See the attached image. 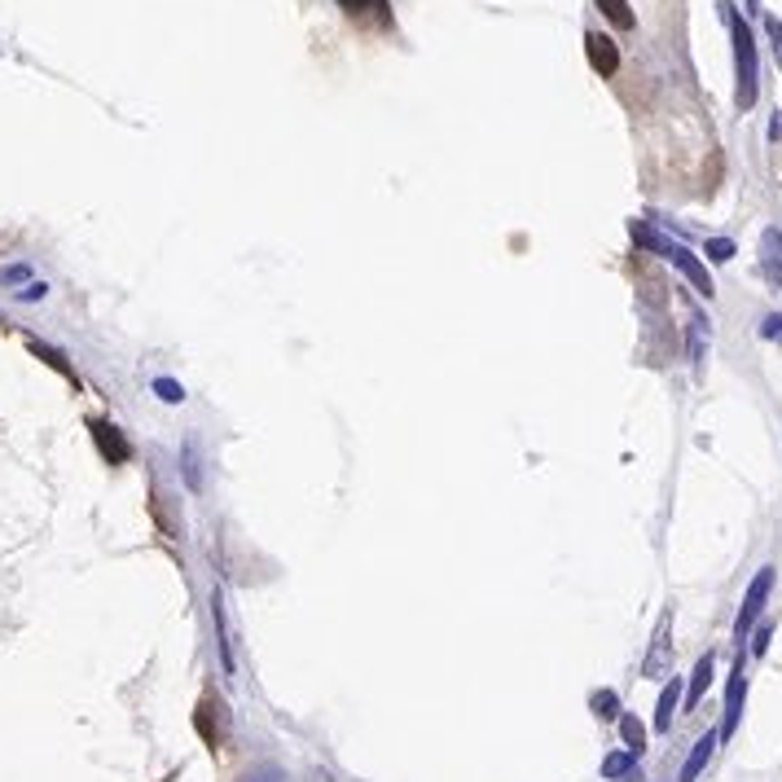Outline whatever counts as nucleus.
I'll list each match as a JSON object with an SVG mask.
<instances>
[{
	"instance_id": "1",
	"label": "nucleus",
	"mask_w": 782,
	"mask_h": 782,
	"mask_svg": "<svg viewBox=\"0 0 782 782\" xmlns=\"http://www.w3.org/2000/svg\"><path fill=\"white\" fill-rule=\"evenodd\" d=\"M673 611H663L659 616V624H655V637H650V650H646V659H642V678H663L668 668H673Z\"/></svg>"
},
{
	"instance_id": "2",
	"label": "nucleus",
	"mask_w": 782,
	"mask_h": 782,
	"mask_svg": "<svg viewBox=\"0 0 782 782\" xmlns=\"http://www.w3.org/2000/svg\"><path fill=\"white\" fill-rule=\"evenodd\" d=\"M769 589H773V568H760V572H756V581L747 585V598H743L738 620H734V637H738V642L752 633V624H756V616H760V607H765Z\"/></svg>"
},
{
	"instance_id": "3",
	"label": "nucleus",
	"mask_w": 782,
	"mask_h": 782,
	"mask_svg": "<svg viewBox=\"0 0 782 782\" xmlns=\"http://www.w3.org/2000/svg\"><path fill=\"white\" fill-rule=\"evenodd\" d=\"M88 431H92V439H97V449H101V458L110 462V467H120V462H128L133 458V444L120 435V426L115 422H105V418H92L88 422Z\"/></svg>"
},
{
	"instance_id": "4",
	"label": "nucleus",
	"mask_w": 782,
	"mask_h": 782,
	"mask_svg": "<svg viewBox=\"0 0 782 782\" xmlns=\"http://www.w3.org/2000/svg\"><path fill=\"white\" fill-rule=\"evenodd\" d=\"M585 49H589V66H594L598 75H616V71H620V49H616V40L589 32V36H585Z\"/></svg>"
},
{
	"instance_id": "5",
	"label": "nucleus",
	"mask_w": 782,
	"mask_h": 782,
	"mask_svg": "<svg viewBox=\"0 0 782 782\" xmlns=\"http://www.w3.org/2000/svg\"><path fill=\"white\" fill-rule=\"evenodd\" d=\"M756 97V58H752V36L738 27V101L752 105Z\"/></svg>"
},
{
	"instance_id": "6",
	"label": "nucleus",
	"mask_w": 782,
	"mask_h": 782,
	"mask_svg": "<svg viewBox=\"0 0 782 782\" xmlns=\"http://www.w3.org/2000/svg\"><path fill=\"white\" fill-rule=\"evenodd\" d=\"M743 695H747V682H743V663L730 673V695H725V721H721V738L734 734L738 717H743Z\"/></svg>"
},
{
	"instance_id": "7",
	"label": "nucleus",
	"mask_w": 782,
	"mask_h": 782,
	"mask_svg": "<svg viewBox=\"0 0 782 782\" xmlns=\"http://www.w3.org/2000/svg\"><path fill=\"white\" fill-rule=\"evenodd\" d=\"M760 273L769 286H782V234H773V229L760 243Z\"/></svg>"
},
{
	"instance_id": "8",
	"label": "nucleus",
	"mask_w": 782,
	"mask_h": 782,
	"mask_svg": "<svg viewBox=\"0 0 782 782\" xmlns=\"http://www.w3.org/2000/svg\"><path fill=\"white\" fill-rule=\"evenodd\" d=\"M686 699V686H682V678H673L663 686V695H659V708H655V730H668L673 725V712H678V704Z\"/></svg>"
},
{
	"instance_id": "9",
	"label": "nucleus",
	"mask_w": 782,
	"mask_h": 782,
	"mask_svg": "<svg viewBox=\"0 0 782 782\" xmlns=\"http://www.w3.org/2000/svg\"><path fill=\"white\" fill-rule=\"evenodd\" d=\"M717 738H721V734H704V738L695 743L691 760L682 765V782H695V778L704 773V765H708V760H712V752H717Z\"/></svg>"
},
{
	"instance_id": "10",
	"label": "nucleus",
	"mask_w": 782,
	"mask_h": 782,
	"mask_svg": "<svg viewBox=\"0 0 782 782\" xmlns=\"http://www.w3.org/2000/svg\"><path fill=\"white\" fill-rule=\"evenodd\" d=\"M712 668H717L712 655H704V659L695 663V678H691V686H686V704H699V699H704V691L712 686Z\"/></svg>"
},
{
	"instance_id": "11",
	"label": "nucleus",
	"mask_w": 782,
	"mask_h": 782,
	"mask_svg": "<svg viewBox=\"0 0 782 782\" xmlns=\"http://www.w3.org/2000/svg\"><path fill=\"white\" fill-rule=\"evenodd\" d=\"M633 765H637V756H633V752H611V756L603 760V778H607V782H620V778H629V773H633Z\"/></svg>"
},
{
	"instance_id": "12",
	"label": "nucleus",
	"mask_w": 782,
	"mask_h": 782,
	"mask_svg": "<svg viewBox=\"0 0 782 782\" xmlns=\"http://www.w3.org/2000/svg\"><path fill=\"white\" fill-rule=\"evenodd\" d=\"M620 734H624V747H629L633 756H642V747H646V725L624 712V717H620Z\"/></svg>"
},
{
	"instance_id": "13",
	"label": "nucleus",
	"mask_w": 782,
	"mask_h": 782,
	"mask_svg": "<svg viewBox=\"0 0 782 782\" xmlns=\"http://www.w3.org/2000/svg\"><path fill=\"white\" fill-rule=\"evenodd\" d=\"M704 348H708V321L691 316V361H695V370L704 365Z\"/></svg>"
},
{
	"instance_id": "14",
	"label": "nucleus",
	"mask_w": 782,
	"mask_h": 782,
	"mask_svg": "<svg viewBox=\"0 0 782 782\" xmlns=\"http://www.w3.org/2000/svg\"><path fill=\"white\" fill-rule=\"evenodd\" d=\"M598 10L620 27V32H629L633 27V10H629V0H598Z\"/></svg>"
},
{
	"instance_id": "15",
	"label": "nucleus",
	"mask_w": 782,
	"mask_h": 782,
	"mask_svg": "<svg viewBox=\"0 0 782 782\" xmlns=\"http://www.w3.org/2000/svg\"><path fill=\"white\" fill-rule=\"evenodd\" d=\"M181 462H185V484L198 488L202 484V467H198V444L194 439H185V458Z\"/></svg>"
},
{
	"instance_id": "16",
	"label": "nucleus",
	"mask_w": 782,
	"mask_h": 782,
	"mask_svg": "<svg viewBox=\"0 0 782 782\" xmlns=\"http://www.w3.org/2000/svg\"><path fill=\"white\" fill-rule=\"evenodd\" d=\"M589 704H594V712H598L603 721H616V717H620V699H616V691H598Z\"/></svg>"
},
{
	"instance_id": "17",
	"label": "nucleus",
	"mask_w": 782,
	"mask_h": 782,
	"mask_svg": "<svg viewBox=\"0 0 782 782\" xmlns=\"http://www.w3.org/2000/svg\"><path fill=\"white\" fill-rule=\"evenodd\" d=\"M154 392H159V400H167V405H181V400H185V387H181V383H172V378H159V383H154Z\"/></svg>"
},
{
	"instance_id": "18",
	"label": "nucleus",
	"mask_w": 782,
	"mask_h": 782,
	"mask_svg": "<svg viewBox=\"0 0 782 782\" xmlns=\"http://www.w3.org/2000/svg\"><path fill=\"white\" fill-rule=\"evenodd\" d=\"M760 334H765V339H773V344H782V316H765Z\"/></svg>"
},
{
	"instance_id": "19",
	"label": "nucleus",
	"mask_w": 782,
	"mask_h": 782,
	"mask_svg": "<svg viewBox=\"0 0 782 782\" xmlns=\"http://www.w3.org/2000/svg\"><path fill=\"white\" fill-rule=\"evenodd\" d=\"M36 357H45V361H49V365H53V370H62V374H66V378H71V365H66V361H62V357H58V352H53V348H40V344H36Z\"/></svg>"
},
{
	"instance_id": "20",
	"label": "nucleus",
	"mask_w": 782,
	"mask_h": 782,
	"mask_svg": "<svg viewBox=\"0 0 782 782\" xmlns=\"http://www.w3.org/2000/svg\"><path fill=\"white\" fill-rule=\"evenodd\" d=\"M708 256H712V260H730V256H734V243L717 238V243H708Z\"/></svg>"
},
{
	"instance_id": "21",
	"label": "nucleus",
	"mask_w": 782,
	"mask_h": 782,
	"mask_svg": "<svg viewBox=\"0 0 782 782\" xmlns=\"http://www.w3.org/2000/svg\"><path fill=\"white\" fill-rule=\"evenodd\" d=\"M765 646H769V624H760V629H756V637H752V655H765Z\"/></svg>"
},
{
	"instance_id": "22",
	"label": "nucleus",
	"mask_w": 782,
	"mask_h": 782,
	"mask_svg": "<svg viewBox=\"0 0 782 782\" xmlns=\"http://www.w3.org/2000/svg\"><path fill=\"white\" fill-rule=\"evenodd\" d=\"M769 40H773V53L782 62V23H773V18H769Z\"/></svg>"
},
{
	"instance_id": "23",
	"label": "nucleus",
	"mask_w": 782,
	"mask_h": 782,
	"mask_svg": "<svg viewBox=\"0 0 782 782\" xmlns=\"http://www.w3.org/2000/svg\"><path fill=\"white\" fill-rule=\"evenodd\" d=\"M374 5H383V0H344V10H352V14H361V10H374Z\"/></svg>"
},
{
	"instance_id": "24",
	"label": "nucleus",
	"mask_w": 782,
	"mask_h": 782,
	"mask_svg": "<svg viewBox=\"0 0 782 782\" xmlns=\"http://www.w3.org/2000/svg\"><path fill=\"white\" fill-rule=\"evenodd\" d=\"M247 782H282V773H277V769H256Z\"/></svg>"
}]
</instances>
